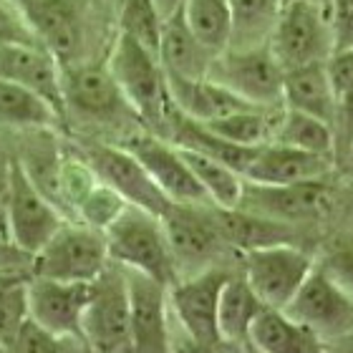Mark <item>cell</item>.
Segmentation results:
<instances>
[{"label":"cell","instance_id":"obj_9","mask_svg":"<svg viewBox=\"0 0 353 353\" xmlns=\"http://www.w3.org/2000/svg\"><path fill=\"white\" fill-rule=\"evenodd\" d=\"M313 268L316 258L295 243L268 245L243 252V275L265 303V308H285Z\"/></svg>","mask_w":353,"mask_h":353},{"label":"cell","instance_id":"obj_35","mask_svg":"<svg viewBox=\"0 0 353 353\" xmlns=\"http://www.w3.org/2000/svg\"><path fill=\"white\" fill-rule=\"evenodd\" d=\"M126 205H129V202H126L121 194H117L111 187H106L103 182L96 179L94 187L86 192V197L76 205L74 220L81 222V225H88V228H94V230H101L103 232L111 222L117 220L119 214L124 212Z\"/></svg>","mask_w":353,"mask_h":353},{"label":"cell","instance_id":"obj_28","mask_svg":"<svg viewBox=\"0 0 353 353\" xmlns=\"http://www.w3.org/2000/svg\"><path fill=\"white\" fill-rule=\"evenodd\" d=\"M187 28L214 56L232 46V10L230 0H182L179 3Z\"/></svg>","mask_w":353,"mask_h":353},{"label":"cell","instance_id":"obj_49","mask_svg":"<svg viewBox=\"0 0 353 353\" xmlns=\"http://www.w3.org/2000/svg\"><path fill=\"white\" fill-rule=\"evenodd\" d=\"M0 240H3V237H0Z\"/></svg>","mask_w":353,"mask_h":353},{"label":"cell","instance_id":"obj_41","mask_svg":"<svg viewBox=\"0 0 353 353\" xmlns=\"http://www.w3.org/2000/svg\"><path fill=\"white\" fill-rule=\"evenodd\" d=\"M325 353H353V333L325 341Z\"/></svg>","mask_w":353,"mask_h":353},{"label":"cell","instance_id":"obj_38","mask_svg":"<svg viewBox=\"0 0 353 353\" xmlns=\"http://www.w3.org/2000/svg\"><path fill=\"white\" fill-rule=\"evenodd\" d=\"M318 265L353 298V243H341L331 248Z\"/></svg>","mask_w":353,"mask_h":353},{"label":"cell","instance_id":"obj_7","mask_svg":"<svg viewBox=\"0 0 353 353\" xmlns=\"http://www.w3.org/2000/svg\"><path fill=\"white\" fill-rule=\"evenodd\" d=\"M81 339L91 353H129V290L121 265L109 263L91 280Z\"/></svg>","mask_w":353,"mask_h":353},{"label":"cell","instance_id":"obj_23","mask_svg":"<svg viewBox=\"0 0 353 353\" xmlns=\"http://www.w3.org/2000/svg\"><path fill=\"white\" fill-rule=\"evenodd\" d=\"M333 106H336V94L325 71V61L283 71V109L301 111L331 124Z\"/></svg>","mask_w":353,"mask_h":353},{"label":"cell","instance_id":"obj_6","mask_svg":"<svg viewBox=\"0 0 353 353\" xmlns=\"http://www.w3.org/2000/svg\"><path fill=\"white\" fill-rule=\"evenodd\" d=\"M66 220V214L30 182V176L26 174L21 162L13 157L6 217H3V232H6L8 243H13L18 250L33 258Z\"/></svg>","mask_w":353,"mask_h":353},{"label":"cell","instance_id":"obj_39","mask_svg":"<svg viewBox=\"0 0 353 353\" xmlns=\"http://www.w3.org/2000/svg\"><path fill=\"white\" fill-rule=\"evenodd\" d=\"M325 71H328V79H331L333 94L353 86V46L333 48L331 56L325 59Z\"/></svg>","mask_w":353,"mask_h":353},{"label":"cell","instance_id":"obj_48","mask_svg":"<svg viewBox=\"0 0 353 353\" xmlns=\"http://www.w3.org/2000/svg\"><path fill=\"white\" fill-rule=\"evenodd\" d=\"M321 3H323V0H321Z\"/></svg>","mask_w":353,"mask_h":353},{"label":"cell","instance_id":"obj_32","mask_svg":"<svg viewBox=\"0 0 353 353\" xmlns=\"http://www.w3.org/2000/svg\"><path fill=\"white\" fill-rule=\"evenodd\" d=\"M119 33L137 41L147 51H159L164 13L157 0H119Z\"/></svg>","mask_w":353,"mask_h":353},{"label":"cell","instance_id":"obj_27","mask_svg":"<svg viewBox=\"0 0 353 353\" xmlns=\"http://www.w3.org/2000/svg\"><path fill=\"white\" fill-rule=\"evenodd\" d=\"M182 149L184 162L190 164L194 179L205 190L210 205L217 207V210H235L240 205V199H243V174L235 172L232 167H228V164H222L214 157H207L202 152H194V149Z\"/></svg>","mask_w":353,"mask_h":353},{"label":"cell","instance_id":"obj_3","mask_svg":"<svg viewBox=\"0 0 353 353\" xmlns=\"http://www.w3.org/2000/svg\"><path fill=\"white\" fill-rule=\"evenodd\" d=\"M268 46L283 71L305 63H323L333 51L328 8L321 0H283Z\"/></svg>","mask_w":353,"mask_h":353},{"label":"cell","instance_id":"obj_13","mask_svg":"<svg viewBox=\"0 0 353 353\" xmlns=\"http://www.w3.org/2000/svg\"><path fill=\"white\" fill-rule=\"evenodd\" d=\"M240 210L263 214L270 220L288 222H313L333 212L336 197L323 179L295 184H252L245 182Z\"/></svg>","mask_w":353,"mask_h":353},{"label":"cell","instance_id":"obj_4","mask_svg":"<svg viewBox=\"0 0 353 353\" xmlns=\"http://www.w3.org/2000/svg\"><path fill=\"white\" fill-rule=\"evenodd\" d=\"M109 263L106 237L101 230L66 220L56 230V235L30 258V275L91 283Z\"/></svg>","mask_w":353,"mask_h":353},{"label":"cell","instance_id":"obj_43","mask_svg":"<svg viewBox=\"0 0 353 353\" xmlns=\"http://www.w3.org/2000/svg\"><path fill=\"white\" fill-rule=\"evenodd\" d=\"M10 3H13V6L18 8V10H23V8H26V6H30V3H33V0H10Z\"/></svg>","mask_w":353,"mask_h":353},{"label":"cell","instance_id":"obj_2","mask_svg":"<svg viewBox=\"0 0 353 353\" xmlns=\"http://www.w3.org/2000/svg\"><path fill=\"white\" fill-rule=\"evenodd\" d=\"M103 237L111 263L149 275L167 288L176 280L174 258L167 243L162 217L141 207L126 205L124 212L103 230Z\"/></svg>","mask_w":353,"mask_h":353},{"label":"cell","instance_id":"obj_5","mask_svg":"<svg viewBox=\"0 0 353 353\" xmlns=\"http://www.w3.org/2000/svg\"><path fill=\"white\" fill-rule=\"evenodd\" d=\"M207 76L252 106H283V66L268 43L230 46L214 56Z\"/></svg>","mask_w":353,"mask_h":353},{"label":"cell","instance_id":"obj_17","mask_svg":"<svg viewBox=\"0 0 353 353\" xmlns=\"http://www.w3.org/2000/svg\"><path fill=\"white\" fill-rule=\"evenodd\" d=\"M28 318L56 336H81L91 283L28 275Z\"/></svg>","mask_w":353,"mask_h":353},{"label":"cell","instance_id":"obj_29","mask_svg":"<svg viewBox=\"0 0 353 353\" xmlns=\"http://www.w3.org/2000/svg\"><path fill=\"white\" fill-rule=\"evenodd\" d=\"M280 109H263V106H245L240 111H232L228 117L212 119L202 124L207 132H212L214 137H220L225 141L240 144V147H263L268 141H272V132L278 124ZM199 124V121H197Z\"/></svg>","mask_w":353,"mask_h":353},{"label":"cell","instance_id":"obj_30","mask_svg":"<svg viewBox=\"0 0 353 353\" xmlns=\"http://www.w3.org/2000/svg\"><path fill=\"white\" fill-rule=\"evenodd\" d=\"M272 141L333 159L331 124H325V121H321L316 117H308V114H301V111L280 109L278 124H275V132H272Z\"/></svg>","mask_w":353,"mask_h":353},{"label":"cell","instance_id":"obj_42","mask_svg":"<svg viewBox=\"0 0 353 353\" xmlns=\"http://www.w3.org/2000/svg\"><path fill=\"white\" fill-rule=\"evenodd\" d=\"M179 3H182V0H157V6L162 8V13H164V15L172 13L174 8H179Z\"/></svg>","mask_w":353,"mask_h":353},{"label":"cell","instance_id":"obj_21","mask_svg":"<svg viewBox=\"0 0 353 353\" xmlns=\"http://www.w3.org/2000/svg\"><path fill=\"white\" fill-rule=\"evenodd\" d=\"M167 86H170V96L174 109L182 117L192 119V121H199V124H207L212 119L228 117L232 111L252 106V103L243 101L240 96L232 94L222 83L212 81L210 76H205V79H182V76L167 74Z\"/></svg>","mask_w":353,"mask_h":353},{"label":"cell","instance_id":"obj_33","mask_svg":"<svg viewBox=\"0 0 353 353\" xmlns=\"http://www.w3.org/2000/svg\"><path fill=\"white\" fill-rule=\"evenodd\" d=\"M6 353H91V348L81 336H56L28 318L6 343Z\"/></svg>","mask_w":353,"mask_h":353},{"label":"cell","instance_id":"obj_22","mask_svg":"<svg viewBox=\"0 0 353 353\" xmlns=\"http://www.w3.org/2000/svg\"><path fill=\"white\" fill-rule=\"evenodd\" d=\"M157 56H159L167 74L182 76V79H205L214 61V53L207 51L194 38V33L187 28L179 8L164 15Z\"/></svg>","mask_w":353,"mask_h":353},{"label":"cell","instance_id":"obj_10","mask_svg":"<svg viewBox=\"0 0 353 353\" xmlns=\"http://www.w3.org/2000/svg\"><path fill=\"white\" fill-rule=\"evenodd\" d=\"M79 154L86 159L99 182L121 194L134 207L162 217L174 202L164 197V192L154 184L141 162L121 144H103V141H83Z\"/></svg>","mask_w":353,"mask_h":353},{"label":"cell","instance_id":"obj_18","mask_svg":"<svg viewBox=\"0 0 353 353\" xmlns=\"http://www.w3.org/2000/svg\"><path fill=\"white\" fill-rule=\"evenodd\" d=\"M43 48L61 66L79 63L83 46V21L76 0H33L21 10Z\"/></svg>","mask_w":353,"mask_h":353},{"label":"cell","instance_id":"obj_37","mask_svg":"<svg viewBox=\"0 0 353 353\" xmlns=\"http://www.w3.org/2000/svg\"><path fill=\"white\" fill-rule=\"evenodd\" d=\"M6 43H41L30 30L28 21L10 0H0V46Z\"/></svg>","mask_w":353,"mask_h":353},{"label":"cell","instance_id":"obj_40","mask_svg":"<svg viewBox=\"0 0 353 353\" xmlns=\"http://www.w3.org/2000/svg\"><path fill=\"white\" fill-rule=\"evenodd\" d=\"M10 167H13V154L0 141V237L6 240L3 232V217H6V199H8V182H10Z\"/></svg>","mask_w":353,"mask_h":353},{"label":"cell","instance_id":"obj_34","mask_svg":"<svg viewBox=\"0 0 353 353\" xmlns=\"http://www.w3.org/2000/svg\"><path fill=\"white\" fill-rule=\"evenodd\" d=\"M28 278L0 272V343L6 346L28 321Z\"/></svg>","mask_w":353,"mask_h":353},{"label":"cell","instance_id":"obj_46","mask_svg":"<svg viewBox=\"0 0 353 353\" xmlns=\"http://www.w3.org/2000/svg\"><path fill=\"white\" fill-rule=\"evenodd\" d=\"M0 353H6V346H3V343H0Z\"/></svg>","mask_w":353,"mask_h":353},{"label":"cell","instance_id":"obj_26","mask_svg":"<svg viewBox=\"0 0 353 353\" xmlns=\"http://www.w3.org/2000/svg\"><path fill=\"white\" fill-rule=\"evenodd\" d=\"M61 114L36 91L21 83L0 79V126L15 132L53 129L61 121Z\"/></svg>","mask_w":353,"mask_h":353},{"label":"cell","instance_id":"obj_45","mask_svg":"<svg viewBox=\"0 0 353 353\" xmlns=\"http://www.w3.org/2000/svg\"><path fill=\"white\" fill-rule=\"evenodd\" d=\"M346 162H353V149H351V154H348V159H346Z\"/></svg>","mask_w":353,"mask_h":353},{"label":"cell","instance_id":"obj_11","mask_svg":"<svg viewBox=\"0 0 353 353\" xmlns=\"http://www.w3.org/2000/svg\"><path fill=\"white\" fill-rule=\"evenodd\" d=\"M61 96L66 114H76L91 124H119L121 119L134 117L109 66H61Z\"/></svg>","mask_w":353,"mask_h":353},{"label":"cell","instance_id":"obj_47","mask_svg":"<svg viewBox=\"0 0 353 353\" xmlns=\"http://www.w3.org/2000/svg\"><path fill=\"white\" fill-rule=\"evenodd\" d=\"M323 6H328V0H323Z\"/></svg>","mask_w":353,"mask_h":353},{"label":"cell","instance_id":"obj_25","mask_svg":"<svg viewBox=\"0 0 353 353\" xmlns=\"http://www.w3.org/2000/svg\"><path fill=\"white\" fill-rule=\"evenodd\" d=\"M263 310L265 303L245 280V275H230L217 303V331L222 343H248V333Z\"/></svg>","mask_w":353,"mask_h":353},{"label":"cell","instance_id":"obj_24","mask_svg":"<svg viewBox=\"0 0 353 353\" xmlns=\"http://www.w3.org/2000/svg\"><path fill=\"white\" fill-rule=\"evenodd\" d=\"M248 343L255 353H325L323 339L275 308H265L255 318Z\"/></svg>","mask_w":353,"mask_h":353},{"label":"cell","instance_id":"obj_1","mask_svg":"<svg viewBox=\"0 0 353 353\" xmlns=\"http://www.w3.org/2000/svg\"><path fill=\"white\" fill-rule=\"evenodd\" d=\"M106 66L117 79L126 103L132 106L134 117L141 119L152 129L170 132L176 109L172 103L167 74L159 56L119 33Z\"/></svg>","mask_w":353,"mask_h":353},{"label":"cell","instance_id":"obj_19","mask_svg":"<svg viewBox=\"0 0 353 353\" xmlns=\"http://www.w3.org/2000/svg\"><path fill=\"white\" fill-rule=\"evenodd\" d=\"M0 79L36 91L61 117H66L61 96V63L41 43L0 46Z\"/></svg>","mask_w":353,"mask_h":353},{"label":"cell","instance_id":"obj_31","mask_svg":"<svg viewBox=\"0 0 353 353\" xmlns=\"http://www.w3.org/2000/svg\"><path fill=\"white\" fill-rule=\"evenodd\" d=\"M280 6H283V0H230L232 46L268 43Z\"/></svg>","mask_w":353,"mask_h":353},{"label":"cell","instance_id":"obj_16","mask_svg":"<svg viewBox=\"0 0 353 353\" xmlns=\"http://www.w3.org/2000/svg\"><path fill=\"white\" fill-rule=\"evenodd\" d=\"M141 167L149 172L154 184L164 192V197L174 205H210L205 190L192 174L190 164L184 162L182 149L174 141L157 137V134H132L121 141Z\"/></svg>","mask_w":353,"mask_h":353},{"label":"cell","instance_id":"obj_15","mask_svg":"<svg viewBox=\"0 0 353 353\" xmlns=\"http://www.w3.org/2000/svg\"><path fill=\"white\" fill-rule=\"evenodd\" d=\"M129 290V353H170V288L159 280L126 270Z\"/></svg>","mask_w":353,"mask_h":353},{"label":"cell","instance_id":"obj_12","mask_svg":"<svg viewBox=\"0 0 353 353\" xmlns=\"http://www.w3.org/2000/svg\"><path fill=\"white\" fill-rule=\"evenodd\" d=\"M283 313L323 341L353 333V298L318 263Z\"/></svg>","mask_w":353,"mask_h":353},{"label":"cell","instance_id":"obj_20","mask_svg":"<svg viewBox=\"0 0 353 353\" xmlns=\"http://www.w3.org/2000/svg\"><path fill=\"white\" fill-rule=\"evenodd\" d=\"M331 157L310 154L303 149L285 147L268 141L258 147L252 162L243 172L245 182L252 184H295V182H310V179H325L328 172L333 170Z\"/></svg>","mask_w":353,"mask_h":353},{"label":"cell","instance_id":"obj_44","mask_svg":"<svg viewBox=\"0 0 353 353\" xmlns=\"http://www.w3.org/2000/svg\"><path fill=\"white\" fill-rule=\"evenodd\" d=\"M96 3H101V6H119V0H96Z\"/></svg>","mask_w":353,"mask_h":353},{"label":"cell","instance_id":"obj_36","mask_svg":"<svg viewBox=\"0 0 353 353\" xmlns=\"http://www.w3.org/2000/svg\"><path fill=\"white\" fill-rule=\"evenodd\" d=\"M333 159L336 164L346 162L353 149V86L336 94L333 106Z\"/></svg>","mask_w":353,"mask_h":353},{"label":"cell","instance_id":"obj_14","mask_svg":"<svg viewBox=\"0 0 353 353\" xmlns=\"http://www.w3.org/2000/svg\"><path fill=\"white\" fill-rule=\"evenodd\" d=\"M228 278L230 272L225 268L212 265L202 272L174 280L167 290L172 318L192 339L210 346H222L220 331H217V303Z\"/></svg>","mask_w":353,"mask_h":353},{"label":"cell","instance_id":"obj_8","mask_svg":"<svg viewBox=\"0 0 353 353\" xmlns=\"http://www.w3.org/2000/svg\"><path fill=\"white\" fill-rule=\"evenodd\" d=\"M162 225L174 258L176 280L217 265V258L228 248L217 217L207 212V205H172L162 214Z\"/></svg>","mask_w":353,"mask_h":353}]
</instances>
